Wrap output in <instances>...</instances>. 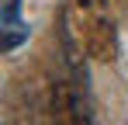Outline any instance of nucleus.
Masks as SVG:
<instances>
[{"label": "nucleus", "mask_w": 128, "mask_h": 125, "mask_svg": "<svg viewBox=\"0 0 128 125\" xmlns=\"http://www.w3.org/2000/svg\"><path fill=\"white\" fill-rule=\"evenodd\" d=\"M73 4L80 7V18H83L86 56L94 62H114L118 38H114V24L107 18V4L104 0H73Z\"/></svg>", "instance_id": "nucleus-1"}, {"label": "nucleus", "mask_w": 128, "mask_h": 125, "mask_svg": "<svg viewBox=\"0 0 128 125\" xmlns=\"http://www.w3.org/2000/svg\"><path fill=\"white\" fill-rule=\"evenodd\" d=\"M48 111H52L56 125H90L86 108L73 83H62V80L48 83Z\"/></svg>", "instance_id": "nucleus-2"}]
</instances>
